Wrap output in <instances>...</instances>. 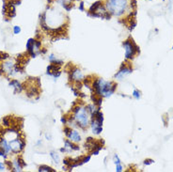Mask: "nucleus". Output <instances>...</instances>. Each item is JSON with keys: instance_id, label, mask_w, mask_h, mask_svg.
<instances>
[{"instance_id": "aec40b11", "label": "nucleus", "mask_w": 173, "mask_h": 172, "mask_svg": "<svg viewBox=\"0 0 173 172\" xmlns=\"http://www.w3.org/2000/svg\"><path fill=\"white\" fill-rule=\"evenodd\" d=\"M79 9H80V10H84V3H82V2L80 3V8Z\"/></svg>"}, {"instance_id": "4468645a", "label": "nucleus", "mask_w": 173, "mask_h": 172, "mask_svg": "<svg viewBox=\"0 0 173 172\" xmlns=\"http://www.w3.org/2000/svg\"><path fill=\"white\" fill-rule=\"evenodd\" d=\"M39 171L41 172H55V170L53 168H51L50 166H41L39 167Z\"/></svg>"}, {"instance_id": "1a4fd4ad", "label": "nucleus", "mask_w": 173, "mask_h": 172, "mask_svg": "<svg viewBox=\"0 0 173 172\" xmlns=\"http://www.w3.org/2000/svg\"><path fill=\"white\" fill-rule=\"evenodd\" d=\"M132 71H133V70H132L131 67L125 66L124 63H123V65L121 66V68L120 69V71L116 73L115 77L118 78V79H122L123 77H125V76H127L128 74H130V73L132 72Z\"/></svg>"}, {"instance_id": "a211bd4d", "label": "nucleus", "mask_w": 173, "mask_h": 172, "mask_svg": "<svg viewBox=\"0 0 173 172\" xmlns=\"http://www.w3.org/2000/svg\"><path fill=\"white\" fill-rule=\"evenodd\" d=\"M13 31H14V34H19V33H20V31H21V28H20L18 25H16V26H14Z\"/></svg>"}, {"instance_id": "f03ea898", "label": "nucleus", "mask_w": 173, "mask_h": 172, "mask_svg": "<svg viewBox=\"0 0 173 172\" xmlns=\"http://www.w3.org/2000/svg\"><path fill=\"white\" fill-rule=\"evenodd\" d=\"M117 85L113 82H107L104 81L102 78H98L97 80L93 82V88L95 90L96 94L100 97H109L111 96Z\"/></svg>"}, {"instance_id": "6e6552de", "label": "nucleus", "mask_w": 173, "mask_h": 172, "mask_svg": "<svg viewBox=\"0 0 173 172\" xmlns=\"http://www.w3.org/2000/svg\"><path fill=\"white\" fill-rule=\"evenodd\" d=\"M70 78L73 81L75 82H81L84 79V74L81 72V70L77 69V68H73V70H71V76Z\"/></svg>"}, {"instance_id": "dca6fc26", "label": "nucleus", "mask_w": 173, "mask_h": 172, "mask_svg": "<svg viewBox=\"0 0 173 172\" xmlns=\"http://www.w3.org/2000/svg\"><path fill=\"white\" fill-rule=\"evenodd\" d=\"M133 96H134L136 100H138V99L140 98V91L137 90V89H135L134 92H133Z\"/></svg>"}, {"instance_id": "6ab92c4d", "label": "nucleus", "mask_w": 173, "mask_h": 172, "mask_svg": "<svg viewBox=\"0 0 173 172\" xmlns=\"http://www.w3.org/2000/svg\"><path fill=\"white\" fill-rule=\"evenodd\" d=\"M4 168H5V166H4V164H2V163H0V171H2V170H4Z\"/></svg>"}, {"instance_id": "7ed1b4c3", "label": "nucleus", "mask_w": 173, "mask_h": 172, "mask_svg": "<svg viewBox=\"0 0 173 172\" xmlns=\"http://www.w3.org/2000/svg\"><path fill=\"white\" fill-rule=\"evenodd\" d=\"M89 112L88 111L87 107L84 106H77L74 109L73 119L75 120L77 126H79L83 129L87 128L89 125Z\"/></svg>"}, {"instance_id": "2eb2a0df", "label": "nucleus", "mask_w": 173, "mask_h": 172, "mask_svg": "<svg viewBox=\"0 0 173 172\" xmlns=\"http://www.w3.org/2000/svg\"><path fill=\"white\" fill-rule=\"evenodd\" d=\"M50 155H51V157L53 158V160H54V162H55V163H57V164H58V163H59V156L57 155V153H56V152L52 151Z\"/></svg>"}, {"instance_id": "ddd939ff", "label": "nucleus", "mask_w": 173, "mask_h": 172, "mask_svg": "<svg viewBox=\"0 0 173 172\" xmlns=\"http://www.w3.org/2000/svg\"><path fill=\"white\" fill-rule=\"evenodd\" d=\"M10 86H12L15 88V92H21L23 90V87L22 85L17 81V80H12L10 82Z\"/></svg>"}, {"instance_id": "423d86ee", "label": "nucleus", "mask_w": 173, "mask_h": 172, "mask_svg": "<svg viewBox=\"0 0 173 172\" xmlns=\"http://www.w3.org/2000/svg\"><path fill=\"white\" fill-rule=\"evenodd\" d=\"M103 113H101L100 111L93 116V119L91 120V130H92V133L95 134V135H99L102 131H103Z\"/></svg>"}, {"instance_id": "f3484780", "label": "nucleus", "mask_w": 173, "mask_h": 172, "mask_svg": "<svg viewBox=\"0 0 173 172\" xmlns=\"http://www.w3.org/2000/svg\"><path fill=\"white\" fill-rule=\"evenodd\" d=\"M3 123H4L5 126H10V118H4V119H3Z\"/></svg>"}, {"instance_id": "39448f33", "label": "nucleus", "mask_w": 173, "mask_h": 172, "mask_svg": "<svg viewBox=\"0 0 173 172\" xmlns=\"http://www.w3.org/2000/svg\"><path fill=\"white\" fill-rule=\"evenodd\" d=\"M123 47L125 50V57L127 59L133 58L135 57V55L136 53H138L139 49L136 46V44H135V42L133 41V40H127L123 42Z\"/></svg>"}, {"instance_id": "f257e3e1", "label": "nucleus", "mask_w": 173, "mask_h": 172, "mask_svg": "<svg viewBox=\"0 0 173 172\" xmlns=\"http://www.w3.org/2000/svg\"><path fill=\"white\" fill-rule=\"evenodd\" d=\"M131 4V0H105L104 6L110 15L120 17L128 11Z\"/></svg>"}, {"instance_id": "9b49d317", "label": "nucleus", "mask_w": 173, "mask_h": 172, "mask_svg": "<svg viewBox=\"0 0 173 172\" xmlns=\"http://www.w3.org/2000/svg\"><path fill=\"white\" fill-rule=\"evenodd\" d=\"M0 149H1L3 151H5V153H10V143H8V141L6 139L2 138L0 140Z\"/></svg>"}, {"instance_id": "9d476101", "label": "nucleus", "mask_w": 173, "mask_h": 172, "mask_svg": "<svg viewBox=\"0 0 173 172\" xmlns=\"http://www.w3.org/2000/svg\"><path fill=\"white\" fill-rule=\"evenodd\" d=\"M67 137L69 138V140H71L72 142L73 143H78L81 141V135H79V133H78L77 131L75 130H72L70 131V133L67 135Z\"/></svg>"}, {"instance_id": "f8f14e48", "label": "nucleus", "mask_w": 173, "mask_h": 172, "mask_svg": "<svg viewBox=\"0 0 173 172\" xmlns=\"http://www.w3.org/2000/svg\"><path fill=\"white\" fill-rule=\"evenodd\" d=\"M22 168H23V165L21 164L20 159L13 161V163H12V170L13 171H21Z\"/></svg>"}, {"instance_id": "0eeeda50", "label": "nucleus", "mask_w": 173, "mask_h": 172, "mask_svg": "<svg viewBox=\"0 0 173 172\" xmlns=\"http://www.w3.org/2000/svg\"><path fill=\"white\" fill-rule=\"evenodd\" d=\"M25 145H26L25 141H23V140L20 138H15L12 140V141L10 142V150L14 153H19L20 151H22L23 149L25 148Z\"/></svg>"}, {"instance_id": "20e7f679", "label": "nucleus", "mask_w": 173, "mask_h": 172, "mask_svg": "<svg viewBox=\"0 0 173 172\" xmlns=\"http://www.w3.org/2000/svg\"><path fill=\"white\" fill-rule=\"evenodd\" d=\"M89 15L95 17H103L105 19L110 18V13L107 11L105 6L102 1H98L94 3L90 8H89Z\"/></svg>"}]
</instances>
